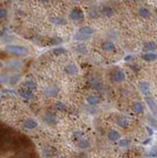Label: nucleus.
<instances>
[{
  "instance_id": "6",
  "label": "nucleus",
  "mask_w": 157,
  "mask_h": 158,
  "mask_svg": "<svg viewBox=\"0 0 157 158\" xmlns=\"http://www.w3.org/2000/svg\"><path fill=\"white\" fill-rule=\"evenodd\" d=\"M59 87L55 85H52V86H49V87H47L43 91V94L45 95L47 97H52L54 96L55 94H57L59 93Z\"/></svg>"
},
{
  "instance_id": "16",
  "label": "nucleus",
  "mask_w": 157,
  "mask_h": 158,
  "mask_svg": "<svg viewBox=\"0 0 157 158\" xmlns=\"http://www.w3.org/2000/svg\"><path fill=\"white\" fill-rule=\"evenodd\" d=\"M142 59L143 60H145L147 62H151V61H154L156 60L157 56L155 54H153V52H145L144 54H142Z\"/></svg>"
},
{
  "instance_id": "2",
  "label": "nucleus",
  "mask_w": 157,
  "mask_h": 158,
  "mask_svg": "<svg viewBox=\"0 0 157 158\" xmlns=\"http://www.w3.org/2000/svg\"><path fill=\"white\" fill-rule=\"evenodd\" d=\"M94 34V29L92 27H89V26H85V27H82L79 29L76 32V34L74 35L73 40L76 42H85L88 41Z\"/></svg>"
},
{
  "instance_id": "25",
  "label": "nucleus",
  "mask_w": 157,
  "mask_h": 158,
  "mask_svg": "<svg viewBox=\"0 0 157 158\" xmlns=\"http://www.w3.org/2000/svg\"><path fill=\"white\" fill-rule=\"evenodd\" d=\"M45 122H47L48 124H52L55 122V116H54V115H52V113H48L45 116Z\"/></svg>"
},
{
  "instance_id": "7",
  "label": "nucleus",
  "mask_w": 157,
  "mask_h": 158,
  "mask_svg": "<svg viewBox=\"0 0 157 158\" xmlns=\"http://www.w3.org/2000/svg\"><path fill=\"white\" fill-rule=\"evenodd\" d=\"M145 101L147 103V105H148L149 109H150L151 111H152V113L156 114V112H157V104H156L155 100H154L153 98L150 97V96H145Z\"/></svg>"
},
{
  "instance_id": "32",
  "label": "nucleus",
  "mask_w": 157,
  "mask_h": 158,
  "mask_svg": "<svg viewBox=\"0 0 157 158\" xmlns=\"http://www.w3.org/2000/svg\"><path fill=\"white\" fill-rule=\"evenodd\" d=\"M39 2H40V3H50V1H52V0H38Z\"/></svg>"
},
{
  "instance_id": "20",
  "label": "nucleus",
  "mask_w": 157,
  "mask_h": 158,
  "mask_svg": "<svg viewBox=\"0 0 157 158\" xmlns=\"http://www.w3.org/2000/svg\"><path fill=\"white\" fill-rule=\"evenodd\" d=\"M138 14L140 17L144 18V19H147L150 17V11H149L147 8H145V7H140L138 10Z\"/></svg>"
},
{
  "instance_id": "24",
  "label": "nucleus",
  "mask_w": 157,
  "mask_h": 158,
  "mask_svg": "<svg viewBox=\"0 0 157 158\" xmlns=\"http://www.w3.org/2000/svg\"><path fill=\"white\" fill-rule=\"evenodd\" d=\"M20 79H21V76H20V74H14V75H12L9 77V81H8V83L10 85H15L17 84V83L20 81Z\"/></svg>"
},
{
  "instance_id": "3",
  "label": "nucleus",
  "mask_w": 157,
  "mask_h": 158,
  "mask_svg": "<svg viewBox=\"0 0 157 158\" xmlns=\"http://www.w3.org/2000/svg\"><path fill=\"white\" fill-rule=\"evenodd\" d=\"M84 18V13L80 8L72 9L69 13V19L72 21H80Z\"/></svg>"
},
{
  "instance_id": "4",
  "label": "nucleus",
  "mask_w": 157,
  "mask_h": 158,
  "mask_svg": "<svg viewBox=\"0 0 157 158\" xmlns=\"http://www.w3.org/2000/svg\"><path fill=\"white\" fill-rule=\"evenodd\" d=\"M125 79V75L124 73V71H122L121 69H116L113 71L112 73V80L115 83H121L123 82Z\"/></svg>"
},
{
  "instance_id": "8",
  "label": "nucleus",
  "mask_w": 157,
  "mask_h": 158,
  "mask_svg": "<svg viewBox=\"0 0 157 158\" xmlns=\"http://www.w3.org/2000/svg\"><path fill=\"white\" fill-rule=\"evenodd\" d=\"M137 87H138L139 91H140L143 95H147L149 93V91H150V86H149L148 83L145 82V81L139 82L138 84H137Z\"/></svg>"
},
{
  "instance_id": "35",
  "label": "nucleus",
  "mask_w": 157,
  "mask_h": 158,
  "mask_svg": "<svg viewBox=\"0 0 157 158\" xmlns=\"http://www.w3.org/2000/svg\"><path fill=\"white\" fill-rule=\"evenodd\" d=\"M3 36H4V32H3V31H1V30H0V38H1V37H3Z\"/></svg>"
},
{
  "instance_id": "12",
  "label": "nucleus",
  "mask_w": 157,
  "mask_h": 158,
  "mask_svg": "<svg viewBox=\"0 0 157 158\" xmlns=\"http://www.w3.org/2000/svg\"><path fill=\"white\" fill-rule=\"evenodd\" d=\"M89 84H90L91 87L95 90L99 91V90L102 89V83H101V81L98 80V79L95 78V77H92L90 80H89Z\"/></svg>"
},
{
  "instance_id": "15",
  "label": "nucleus",
  "mask_w": 157,
  "mask_h": 158,
  "mask_svg": "<svg viewBox=\"0 0 157 158\" xmlns=\"http://www.w3.org/2000/svg\"><path fill=\"white\" fill-rule=\"evenodd\" d=\"M144 110V106L143 104L140 102H134V105H132V111L136 114H140L143 112Z\"/></svg>"
},
{
  "instance_id": "17",
  "label": "nucleus",
  "mask_w": 157,
  "mask_h": 158,
  "mask_svg": "<svg viewBox=\"0 0 157 158\" xmlns=\"http://www.w3.org/2000/svg\"><path fill=\"white\" fill-rule=\"evenodd\" d=\"M156 49V45L154 42H147L143 45V49L142 51L146 52H152L154 49Z\"/></svg>"
},
{
  "instance_id": "37",
  "label": "nucleus",
  "mask_w": 157,
  "mask_h": 158,
  "mask_svg": "<svg viewBox=\"0 0 157 158\" xmlns=\"http://www.w3.org/2000/svg\"><path fill=\"white\" fill-rule=\"evenodd\" d=\"M73 1H75V2H77V1H81V0H73Z\"/></svg>"
},
{
  "instance_id": "26",
  "label": "nucleus",
  "mask_w": 157,
  "mask_h": 158,
  "mask_svg": "<svg viewBox=\"0 0 157 158\" xmlns=\"http://www.w3.org/2000/svg\"><path fill=\"white\" fill-rule=\"evenodd\" d=\"M103 13L107 17H111V16L114 15V10H113L111 7H104L103 8Z\"/></svg>"
},
{
  "instance_id": "30",
  "label": "nucleus",
  "mask_w": 157,
  "mask_h": 158,
  "mask_svg": "<svg viewBox=\"0 0 157 158\" xmlns=\"http://www.w3.org/2000/svg\"><path fill=\"white\" fill-rule=\"evenodd\" d=\"M55 107H56L59 110H60V111H63V110H65V106H64L63 104H62L61 102H57V103H55Z\"/></svg>"
},
{
  "instance_id": "21",
  "label": "nucleus",
  "mask_w": 157,
  "mask_h": 158,
  "mask_svg": "<svg viewBox=\"0 0 157 158\" xmlns=\"http://www.w3.org/2000/svg\"><path fill=\"white\" fill-rule=\"evenodd\" d=\"M74 49H75L76 52H78V54H86V52H87V47L83 44V43L77 44Z\"/></svg>"
},
{
  "instance_id": "11",
  "label": "nucleus",
  "mask_w": 157,
  "mask_h": 158,
  "mask_svg": "<svg viewBox=\"0 0 157 158\" xmlns=\"http://www.w3.org/2000/svg\"><path fill=\"white\" fill-rule=\"evenodd\" d=\"M19 94H20L21 97H23L24 99H27V100H32L34 98L33 91L28 90V89H24V88H22V89L19 91Z\"/></svg>"
},
{
  "instance_id": "34",
  "label": "nucleus",
  "mask_w": 157,
  "mask_h": 158,
  "mask_svg": "<svg viewBox=\"0 0 157 158\" xmlns=\"http://www.w3.org/2000/svg\"><path fill=\"white\" fill-rule=\"evenodd\" d=\"M129 59H132V56H127V57H125V61H129Z\"/></svg>"
},
{
  "instance_id": "10",
  "label": "nucleus",
  "mask_w": 157,
  "mask_h": 158,
  "mask_svg": "<svg viewBox=\"0 0 157 158\" xmlns=\"http://www.w3.org/2000/svg\"><path fill=\"white\" fill-rule=\"evenodd\" d=\"M102 49L105 52H114L116 49V45L111 41H105L102 44Z\"/></svg>"
},
{
  "instance_id": "28",
  "label": "nucleus",
  "mask_w": 157,
  "mask_h": 158,
  "mask_svg": "<svg viewBox=\"0 0 157 158\" xmlns=\"http://www.w3.org/2000/svg\"><path fill=\"white\" fill-rule=\"evenodd\" d=\"M130 141L129 139H127V138H124V139H121L119 141V145L121 147H127L129 145Z\"/></svg>"
},
{
  "instance_id": "31",
  "label": "nucleus",
  "mask_w": 157,
  "mask_h": 158,
  "mask_svg": "<svg viewBox=\"0 0 157 158\" xmlns=\"http://www.w3.org/2000/svg\"><path fill=\"white\" fill-rule=\"evenodd\" d=\"M149 156H151V157H155V156H157V148H155V147L152 148L150 153H149Z\"/></svg>"
},
{
  "instance_id": "5",
  "label": "nucleus",
  "mask_w": 157,
  "mask_h": 158,
  "mask_svg": "<svg viewBox=\"0 0 157 158\" xmlns=\"http://www.w3.org/2000/svg\"><path fill=\"white\" fill-rule=\"evenodd\" d=\"M65 72L67 74H69V75H77L78 74V67H77V65L75 63H73V62H70V63H68L66 66H65L64 68Z\"/></svg>"
},
{
  "instance_id": "18",
  "label": "nucleus",
  "mask_w": 157,
  "mask_h": 158,
  "mask_svg": "<svg viewBox=\"0 0 157 158\" xmlns=\"http://www.w3.org/2000/svg\"><path fill=\"white\" fill-rule=\"evenodd\" d=\"M91 145L90 143V140L87 139V138H83V139L77 141V146L79 148H81V149H85V148H88L89 146Z\"/></svg>"
},
{
  "instance_id": "33",
  "label": "nucleus",
  "mask_w": 157,
  "mask_h": 158,
  "mask_svg": "<svg viewBox=\"0 0 157 158\" xmlns=\"http://www.w3.org/2000/svg\"><path fill=\"white\" fill-rule=\"evenodd\" d=\"M147 131H148V133H149V135H152V133H153V131H152V130H151V128H149V126H147Z\"/></svg>"
},
{
  "instance_id": "1",
  "label": "nucleus",
  "mask_w": 157,
  "mask_h": 158,
  "mask_svg": "<svg viewBox=\"0 0 157 158\" xmlns=\"http://www.w3.org/2000/svg\"><path fill=\"white\" fill-rule=\"evenodd\" d=\"M4 51L13 56L21 57H25L29 54V49L27 47L20 45H8L4 47Z\"/></svg>"
},
{
  "instance_id": "22",
  "label": "nucleus",
  "mask_w": 157,
  "mask_h": 158,
  "mask_svg": "<svg viewBox=\"0 0 157 158\" xmlns=\"http://www.w3.org/2000/svg\"><path fill=\"white\" fill-rule=\"evenodd\" d=\"M87 102L90 105H92V106H96V105H98L100 103V99L97 96H95V95H89L87 97Z\"/></svg>"
},
{
  "instance_id": "23",
  "label": "nucleus",
  "mask_w": 157,
  "mask_h": 158,
  "mask_svg": "<svg viewBox=\"0 0 157 158\" xmlns=\"http://www.w3.org/2000/svg\"><path fill=\"white\" fill-rule=\"evenodd\" d=\"M50 21L52 24H54L55 26H62V25H64V24L66 23V21H65L64 19L61 18V17H52V18H50Z\"/></svg>"
},
{
  "instance_id": "36",
  "label": "nucleus",
  "mask_w": 157,
  "mask_h": 158,
  "mask_svg": "<svg viewBox=\"0 0 157 158\" xmlns=\"http://www.w3.org/2000/svg\"><path fill=\"white\" fill-rule=\"evenodd\" d=\"M2 67H3V62L0 61V68H2Z\"/></svg>"
},
{
  "instance_id": "9",
  "label": "nucleus",
  "mask_w": 157,
  "mask_h": 158,
  "mask_svg": "<svg viewBox=\"0 0 157 158\" xmlns=\"http://www.w3.org/2000/svg\"><path fill=\"white\" fill-rule=\"evenodd\" d=\"M37 126H38V123L33 119L26 120L23 124V126L25 130H34L35 128H37Z\"/></svg>"
},
{
  "instance_id": "27",
  "label": "nucleus",
  "mask_w": 157,
  "mask_h": 158,
  "mask_svg": "<svg viewBox=\"0 0 157 158\" xmlns=\"http://www.w3.org/2000/svg\"><path fill=\"white\" fill-rule=\"evenodd\" d=\"M52 52H54V54H55V56H60V54L65 52V49L64 47H55V49H52Z\"/></svg>"
},
{
  "instance_id": "29",
  "label": "nucleus",
  "mask_w": 157,
  "mask_h": 158,
  "mask_svg": "<svg viewBox=\"0 0 157 158\" xmlns=\"http://www.w3.org/2000/svg\"><path fill=\"white\" fill-rule=\"evenodd\" d=\"M7 16V10L5 8H0V20L5 19Z\"/></svg>"
},
{
  "instance_id": "13",
  "label": "nucleus",
  "mask_w": 157,
  "mask_h": 158,
  "mask_svg": "<svg viewBox=\"0 0 157 158\" xmlns=\"http://www.w3.org/2000/svg\"><path fill=\"white\" fill-rule=\"evenodd\" d=\"M107 136H108V139L111 141H117L121 139V133L118 131H115V130L109 131Z\"/></svg>"
},
{
  "instance_id": "19",
  "label": "nucleus",
  "mask_w": 157,
  "mask_h": 158,
  "mask_svg": "<svg viewBox=\"0 0 157 158\" xmlns=\"http://www.w3.org/2000/svg\"><path fill=\"white\" fill-rule=\"evenodd\" d=\"M117 124L118 126H122V128H127V126H129V120L124 116H120L119 118L117 119Z\"/></svg>"
},
{
  "instance_id": "14",
  "label": "nucleus",
  "mask_w": 157,
  "mask_h": 158,
  "mask_svg": "<svg viewBox=\"0 0 157 158\" xmlns=\"http://www.w3.org/2000/svg\"><path fill=\"white\" fill-rule=\"evenodd\" d=\"M22 88L34 91L36 88H37V84H36V82H34L33 80H26L22 83Z\"/></svg>"
}]
</instances>
